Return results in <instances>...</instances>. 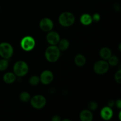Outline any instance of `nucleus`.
Wrapping results in <instances>:
<instances>
[{"label": "nucleus", "instance_id": "nucleus-25", "mask_svg": "<svg viewBox=\"0 0 121 121\" xmlns=\"http://www.w3.org/2000/svg\"><path fill=\"white\" fill-rule=\"evenodd\" d=\"M115 104L116 106H117V107L118 108H119V109H121V100L120 99H118V100L115 102Z\"/></svg>", "mask_w": 121, "mask_h": 121}, {"label": "nucleus", "instance_id": "nucleus-14", "mask_svg": "<svg viewBox=\"0 0 121 121\" xmlns=\"http://www.w3.org/2000/svg\"><path fill=\"white\" fill-rule=\"evenodd\" d=\"M99 54L103 60H108L109 58L112 56V52L108 47H103L100 49Z\"/></svg>", "mask_w": 121, "mask_h": 121}, {"label": "nucleus", "instance_id": "nucleus-29", "mask_svg": "<svg viewBox=\"0 0 121 121\" xmlns=\"http://www.w3.org/2000/svg\"><path fill=\"white\" fill-rule=\"evenodd\" d=\"M63 121H70V119H63Z\"/></svg>", "mask_w": 121, "mask_h": 121}, {"label": "nucleus", "instance_id": "nucleus-16", "mask_svg": "<svg viewBox=\"0 0 121 121\" xmlns=\"http://www.w3.org/2000/svg\"><path fill=\"white\" fill-rule=\"evenodd\" d=\"M74 63L79 67H82L86 63V58L83 54H78L75 56L74 59Z\"/></svg>", "mask_w": 121, "mask_h": 121}, {"label": "nucleus", "instance_id": "nucleus-8", "mask_svg": "<svg viewBox=\"0 0 121 121\" xmlns=\"http://www.w3.org/2000/svg\"><path fill=\"white\" fill-rule=\"evenodd\" d=\"M40 29L44 32H49L52 30L54 27V23L51 19L48 18H44L41 19L39 23Z\"/></svg>", "mask_w": 121, "mask_h": 121}, {"label": "nucleus", "instance_id": "nucleus-2", "mask_svg": "<svg viewBox=\"0 0 121 121\" xmlns=\"http://www.w3.org/2000/svg\"><path fill=\"white\" fill-rule=\"evenodd\" d=\"M75 21V17L70 12H64L59 17V22L63 27H68L72 26Z\"/></svg>", "mask_w": 121, "mask_h": 121}, {"label": "nucleus", "instance_id": "nucleus-12", "mask_svg": "<svg viewBox=\"0 0 121 121\" xmlns=\"http://www.w3.org/2000/svg\"><path fill=\"white\" fill-rule=\"evenodd\" d=\"M79 117L82 121H92L93 119V113L89 109H84L82 111Z\"/></svg>", "mask_w": 121, "mask_h": 121}, {"label": "nucleus", "instance_id": "nucleus-17", "mask_svg": "<svg viewBox=\"0 0 121 121\" xmlns=\"http://www.w3.org/2000/svg\"><path fill=\"white\" fill-rule=\"evenodd\" d=\"M57 44L58 48L60 51H65L69 47L70 43L67 39H63L62 40H60Z\"/></svg>", "mask_w": 121, "mask_h": 121}, {"label": "nucleus", "instance_id": "nucleus-20", "mask_svg": "<svg viewBox=\"0 0 121 121\" xmlns=\"http://www.w3.org/2000/svg\"><path fill=\"white\" fill-rule=\"evenodd\" d=\"M40 78L38 77L37 76H32L29 80V83L32 86H36L40 83Z\"/></svg>", "mask_w": 121, "mask_h": 121}, {"label": "nucleus", "instance_id": "nucleus-27", "mask_svg": "<svg viewBox=\"0 0 121 121\" xmlns=\"http://www.w3.org/2000/svg\"><path fill=\"white\" fill-rule=\"evenodd\" d=\"M115 105V102L113 100H111L108 102V106L110 108H112Z\"/></svg>", "mask_w": 121, "mask_h": 121}, {"label": "nucleus", "instance_id": "nucleus-24", "mask_svg": "<svg viewBox=\"0 0 121 121\" xmlns=\"http://www.w3.org/2000/svg\"><path fill=\"white\" fill-rule=\"evenodd\" d=\"M92 17V20H93V21L95 22H99L100 20V16L99 15V14L98 13H95L93 15Z\"/></svg>", "mask_w": 121, "mask_h": 121}, {"label": "nucleus", "instance_id": "nucleus-3", "mask_svg": "<svg viewBox=\"0 0 121 121\" xmlns=\"http://www.w3.org/2000/svg\"><path fill=\"white\" fill-rule=\"evenodd\" d=\"M29 70L28 65L24 61H18L14 64L13 67L14 73L18 77H22L27 74Z\"/></svg>", "mask_w": 121, "mask_h": 121}, {"label": "nucleus", "instance_id": "nucleus-19", "mask_svg": "<svg viewBox=\"0 0 121 121\" xmlns=\"http://www.w3.org/2000/svg\"><path fill=\"white\" fill-rule=\"evenodd\" d=\"M108 63L109 66H116L119 63V58L116 56H111L108 59Z\"/></svg>", "mask_w": 121, "mask_h": 121}, {"label": "nucleus", "instance_id": "nucleus-10", "mask_svg": "<svg viewBox=\"0 0 121 121\" xmlns=\"http://www.w3.org/2000/svg\"><path fill=\"white\" fill-rule=\"evenodd\" d=\"M46 39H47V42L50 44L53 45V46H56V45L60 41V35L57 32L50 31L47 34Z\"/></svg>", "mask_w": 121, "mask_h": 121}, {"label": "nucleus", "instance_id": "nucleus-7", "mask_svg": "<svg viewBox=\"0 0 121 121\" xmlns=\"http://www.w3.org/2000/svg\"><path fill=\"white\" fill-rule=\"evenodd\" d=\"M109 69L108 63L105 60H99L95 63L93 66V70L95 72L98 74H105Z\"/></svg>", "mask_w": 121, "mask_h": 121}, {"label": "nucleus", "instance_id": "nucleus-30", "mask_svg": "<svg viewBox=\"0 0 121 121\" xmlns=\"http://www.w3.org/2000/svg\"><path fill=\"white\" fill-rule=\"evenodd\" d=\"M0 9H1V8H0Z\"/></svg>", "mask_w": 121, "mask_h": 121}, {"label": "nucleus", "instance_id": "nucleus-5", "mask_svg": "<svg viewBox=\"0 0 121 121\" xmlns=\"http://www.w3.org/2000/svg\"><path fill=\"white\" fill-rule=\"evenodd\" d=\"M20 46L23 50L26 52H30L35 47V41L33 37L30 35L25 36L21 39Z\"/></svg>", "mask_w": 121, "mask_h": 121}, {"label": "nucleus", "instance_id": "nucleus-23", "mask_svg": "<svg viewBox=\"0 0 121 121\" xmlns=\"http://www.w3.org/2000/svg\"><path fill=\"white\" fill-rule=\"evenodd\" d=\"M115 80L118 83H121V70H119L115 74Z\"/></svg>", "mask_w": 121, "mask_h": 121}, {"label": "nucleus", "instance_id": "nucleus-13", "mask_svg": "<svg viewBox=\"0 0 121 121\" xmlns=\"http://www.w3.org/2000/svg\"><path fill=\"white\" fill-rule=\"evenodd\" d=\"M16 77L14 72H7L3 76V80L5 83L11 84L15 81Z\"/></svg>", "mask_w": 121, "mask_h": 121}, {"label": "nucleus", "instance_id": "nucleus-9", "mask_svg": "<svg viewBox=\"0 0 121 121\" xmlns=\"http://www.w3.org/2000/svg\"><path fill=\"white\" fill-rule=\"evenodd\" d=\"M54 79V75L50 70L43 71L40 76V80L43 85H49L52 82Z\"/></svg>", "mask_w": 121, "mask_h": 121}, {"label": "nucleus", "instance_id": "nucleus-11", "mask_svg": "<svg viewBox=\"0 0 121 121\" xmlns=\"http://www.w3.org/2000/svg\"><path fill=\"white\" fill-rule=\"evenodd\" d=\"M100 117L104 120L109 121L113 117V112L112 108L109 106H105L100 111Z\"/></svg>", "mask_w": 121, "mask_h": 121}, {"label": "nucleus", "instance_id": "nucleus-26", "mask_svg": "<svg viewBox=\"0 0 121 121\" xmlns=\"http://www.w3.org/2000/svg\"><path fill=\"white\" fill-rule=\"evenodd\" d=\"M52 120L53 121H60L61 119H60V117L59 116L55 115L53 117V118H52Z\"/></svg>", "mask_w": 121, "mask_h": 121}, {"label": "nucleus", "instance_id": "nucleus-28", "mask_svg": "<svg viewBox=\"0 0 121 121\" xmlns=\"http://www.w3.org/2000/svg\"><path fill=\"white\" fill-rule=\"evenodd\" d=\"M121 112H119V119L121 120Z\"/></svg>", "mask_w": 121, "mask_h": 121}, {"label": "nucleus", "instance_id": "nucleus-4", "mask_svg": "<svg viewBox=\"0 0 121 121\" xmlns=\"http://www.w3.org/2000/svg\"><path fill=\"white\" fill-rule=\"evenodd\" d=\"M13 53L14 48L11 44L7 42H3L0 44V56L3 59H10L13 56Z\"/></svg>", "mask_w": 121, "mask_h": 121}, {"label": "nucleus", "instance_id": "nucleus-15", "mask_svg": "<svg viewBox=\"0 0 121 121\" xmlns=\"http://www.w3.org/2000/svg\"><path fill=\"white\" fill-rule=\"evenodd\" d=\"M80 22L84 26H89L93 22L92 17L89 14H83L81 15L80 18Z\"/></svg>", "mask_w": 121, "mask_h": 121}, {"label": "nucleus", "instance_id": "nucleus-18", "mask_svg": "<svg viewBox=\"0 0 121 121\" xmlns=\"http://www.w3.org/2000/svg\"><path fill=\"white\" fill-rule=\"evenodd\" d=\"M20 99L23 102H27L31 99V96L27 92H22L20 95Z\"/></svg>", "mask_w": 121, "mask_h": 121}, {"label": "nucleus", "instance_id": "nucleus-21", "mask_svg": "<svg viewBox=\"0 0 121 121\" xmlns=\"http://www.w3.org/2000/svg\"><path fill=\"white\" fill-rule=\"evenodd\" d=\"M8 59H2L0 60V71L5 70L8 67Z\"/></svg>", "mask_w": 121, "mask_h": 121}, {"label": "nucleus", "instance_id": "nucleus-6", "mask_svg": "<svg viewBox=\"0 0 121 121\" xmlns=\"http://www.w3.org/2000/svg\"><path fill=\"white\" fill-rule=\"evenodd\" d=\"M47 100L46 98L41 95H37L34 96L30 99V104L34 108L37 109H42L46 106Z\"/></svg>", "mask_w": 121, "mask_h": 121}, {"label": "nucleus", "instance_id": "nucleus-1", "mask_svg": "<svg viewBox=\"0 0 121 121\" xmlns=\"http://www.w3.org/2000/svg\"><path fill=\"white\" fill-rule=\"evenodd\" d=\"M60 56V50L57 46L51 45L48 47L45 52V57L48 61L54 63L58 60Z\"/></svg>", "mask_w": 121, "mask_h": 121}, {"label": "nucleus", "instance_id": "nucleus-22", "mask_svg": "<svg viewBox=\"0 0 121 121\" xmlns=\"http://www.w3.org/2000/svg\"><path fill=\"white\" fill-rule=\"evenodd\" d=\"M98 107V104L95 101H91L88 104V108L90 111H95Z\"/></svg>", "mask_w": 121, "mask_h": 121}]
</instances>
